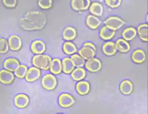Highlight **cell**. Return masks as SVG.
Masks as SVG:
<instances>
[{"mask_svg":"<svg viewBox=\"0 0 148 114\" xmlns=\"http://www.w3.org/2000/svg\"><path fill=\"white\" fill-rule=\"evenodd\" d=\"M75 102L73 97L68 93H63L59 98V104L63 108L71 107Z\"/></svg>","mask_w":148,"mask_h":114,"instance_id":"obj_5","label":"cell"},{"mask_svg":"<svg viewBox=\"0 0 148 114\" xmlns=\"http://www.w3.org/2000/svg\"><path fill=\"white\" fill-rule=\"evenodd\" d=\"M120 91L124 95H129L132 92L133 85L131 81L124 80L122 82L120 86Z\"/></svg>","mask_w":148,"mask_h":114,"instance_id":"obj_22","label":"cell"},{"mask_svg":"<svg viewBox=\"0 0 148 114\" xmlns=\"http://www.w3.org/2000/svg\"><path fill=\"white\" fill-rule=\"evenodd\" d=\"M104 53L107 56H112L116 54L117 49L116 44L112 41L106 42L103 47Z\"/></svg>","mask_w":148,"mask_h":114,"instance_id":"obj_16","label":"cell"},{"mask_svg":"<svg viewBox=\"0 0 148 114\" xmlns=\"http://www.w3.org/2000/svg\"><path fill=\"white\" fill-rule=\"evenodd\" d=\"M31 50L35 54H41L45 51V44L40 40L34 41L31 45Z\"/></svg>","mask_w":148,"mask_h":114,"instance_id":"obj_11","label":"cell"},{"mask_svg":"<svg viewBox=\"0 0 148 114\" xmlns=\"http://www.w3.org/2000/svg\"><path fill=\"white\" fill-rule=\"evenodd\" d=\"M27 67L25 65H20L19 67L15 71V75L19 78H23L25 77L27 72Z\"/></svg>","mask_w":148,"mask_h":114,"instance_id":"obj_30","label":"cell"},{"mask_svg":"<svg viewBox=\"0 0 148 114\" xmlns=\"http://www.w3.org/2000/svg\"><path fill=\"white\" fill-rule=\"evenodd\" d=\"M84 3V10H86L89 8L90 4V0H83Z\"/></svg>","mask_w":148,"mask_h":114,"instance_id":"obj_36","label":"cell"},{"mask_svg":"<svg viewBox=\"0 0 148 114\" xmlns=\"http://www.w3.org/2000/svg\"><path fill=\"white\" fill-rule=\"evenodd\" d=\"M10 49L14 51H18L22 46V41L19 36L13 35L8 39Z\"/></svg>","mask_w":148,"mask_h":114,"instance_id":"obj_10","label":"cell"},{"mask_svg":"<svg viewBox=\"0 0 148 114\" xmlns=\"http://www.w3.org/2000/svg\"><path fill=\"white\" fill-rule=\"evenodd\" d=\"M86 24L90 28L96 29L101 24V21L99 19L92 15H89L86 18Z\"/></svg>","mask_w":148,"mask_h":114,"instance_id":"obj_24","label":"cell"},{"mask_svg":"<svg viewBox=\"0 0 148 114\" xmlns=\"http://www.w3.org/2000/svg\"><path fill=\"white\" fill-rule=\"evenodd\" d=\"M115 31L104 26L102 27L100 31V36L103 39L105 40H110L114 36Z\"/></svg>","mask_w":148,"mask_h":114,"instance_id":"obj_23","label":"cell"},{"mask_svg":"<svg viewBox=\"0 0 148 114\" xmlns=\"http://www.w3.org/2000/svg\"><path fill=\"white\" fill-rule=\"evenodd\" d=\"M9 50V45L6 39L0 38V53L5 54Z\"/></svg>","mask_w":148,"mask_h":114,"instance_id":"obj_32","label":"cell"},{"mask_svg":"<svg viewBox=\"0 0 148 114\" xmlns=\"http://www.w3.org/2000/svg\"><path fill=\"white\" fill-rule=\"evenodd\" d=\"M115 44L116 49L121 52H127L130 49V46L129 43L126 40L123 39L118 40Z\"/></svg>","mask_w":148,"mask_h":114,"instance_id":"obj_18","label":"cell"},{"mask_svg":"<svg viewBox=\"0 0 148 114\" xmlns=\"http://www.w3.org/2000/svg\"><path fill=\"white\" fill-rule=\"evenodd\" d=\"M84 46H87L91 48L92 49H94V50H96V48L95 46L93 45L92 43H90V42H86V43L84 44L83 45Z\"/></svg>","mask_w":148,"mask_h":114,"instance_id":"obj_37","label":"cell"},{"mask_svg":"<svg viewBox=\"0 0 148 114\" xmlns=\"http://www.w3.org/2000/svg\"><path fill=\"white\" fill-rule=\"evenodd\" d=\"M63 38L66 40H72L77 35V32L72 27L68 26L63 31Z\"/></svg>","mask_w":148,"mask_h":114,"instance_id":"obj_19","label":"cell"},{"mask_svg":"<svg viewBox=\"0 0 148 114\" xmlns=\"http://www.w3.org/2000/svg\"><path fill=\"white\" fill-rule=\"evenodd\" d=\"M3 2L5 6L8 7H14L17 4V0H3Z\"/></svg>","mask_w":148,"mask_h":114,"instance_id":"obj_35","label":"cell"},{"mask_svg":"<svg viewBox=\"0 0 148 114\" xmlns=\"http://www.w3.org/2000/svg\"><path fill=\"white\" fill-rule=\"evenodd\" d=\"M122 0H105L106 3L109 7L115 8L119 7L121 4Z\"/></svg>","mask_w":148,"mask_h":114,"instance_id":"obj_34","label":"cell"},{"mask_svg":"<svg viewBox=\"0 0 148 114\" xmlns=\"http://www.w3.org/2000/svg\"><path fill=\"white\" fill-rule=\"evenodd\" d=\"M71 7L76 11L84 10L83 0H72Z\"/></svg>","mask_w":148,"mask_h":114,"instance_id":"obj_31","label":"cell"},{"mask_svg":"<svg viewBox=\"0 0 148 114\" xmlns=\"http://www.w3.org/2000/svg\"><path fill=\"white\" fill-rule=\"evenodd\" d=\"M14 79L13 73L8 70H2L0 71V82L5 84L12 83Z\"/></svg>","mask_w":148,"mask_h":114,"instance_id":"obj_9","label":"cell"},{"mask_svg":"<svg viewBox=\"0 0 148 114\" xmlns=\"http://www.w3.org/2000/svg\"><path fill=\"white\" fill-rule=\"evenodd\" d=\"M106 26L111 30L116 31L119 29L125 24L124 21L117 16H110L104 22Z\"/></svg>","mask_w":148,"mask_h":114,"instance_id":"obj_3","label":"cell"},{"mask_svg":"<svg viewBox=\"0 0 148 114\" xmlns=\"http://www.w3.org/2000/svg\"><path fill=\"white\" fill-rule=\"evenodd\" d=\"M46 22V15L40 11L28 12L20 20L21 26L27 31L40 30L44 27Z\"/></svg>","mask_w":148,"mask_h":114,"instance_id":"obj_1","label":"cell"},{"mask_svg":"<svg viewBox=\"0 0 148 114\" xmlns=\"http://www.w3.org/2000/svg\"><path fill=\"white\" fill-rule=\"evenodd\" d=\"M138 33L139 38L145 41H148V26L147 24L140 25L138 28Z\"/></svg>","mask_w":148,"mask_h":114,"instance_id":"obj_26","label":"cell"},{"mask_svg":"<svg viewBox=\"0 0 148 114\" xmlns=\"http://www.w3.org/2000/svg\"><path fill=\"white\" fill-rule=\"evenodd\" d=\"M71 59L73 60L74 66L77 67H81L85 64L84 59L81 56L77 54H73L71 57Z\"/></svg>","mask_w":148,"mask_h":114,"instance_id":"obj_29","label":"cell"},{"mask_svg":"<svg viewBox=\"0 0 148 114\" xmlns=\"http://www.w3.org/2000/svg\"><path fill=\"white\" fill-rule=\"evenodd\" d=\"M38 3L41 8L48 9L52 7V0H39Z\"/></svg>","mask_w":148,"mask_h":114,"instance_id":"obj_33","label":"cell"},{"mask_svg":"<svg viewBox=\"0 0 148 114\" xmlns=\"http://www.w3.org/2000/svg\"><path fill=\"white\" fill-rule=\"evenodd\" d=\"M103 8L100 3L94 2L92 3L90 8V11L91 14L97 16H101L103 14Z\"/></svg>","mask_w":148,"mask_h":114,"instance_id":"obj_25","label":"cell"},{"mask_svg":"<svg viewBox=\"0 0 148 114\" xmlns=\"http://www.w3.org/2000/svg\"><path fill=\"white\" fill-rule=\"evenodd\" d=\"M51 58L47 54H38L33 58L32 63L35 67L44 70L50 68Z\"/></svg>","mask_w":148,"mask_h":114,"instance_id":"obj_2","label":"cell"},{"mask_svg":"<svg viewBox=\"0 0 148 114\" xmlns=\"http://www.w3.org/2000/svg\"><path fill=\"white\" fill-rule=\"evenodd\" d=\"M102 67L101 61L98 59L92 58L87 60L86 63V67L89 71L97 72L101 69Z\"/></svg>","mask_w":148,"mask_h":114,"instance_id":"obj_7","label":"cell"},{"mask_svg":"<svg viewBox=\"0 0 148 114\" xmlns=\"http://www.w3.org/2000/svg\"><path fill=\"white\" fill-rule=\"evenodd\" d=\"M62 64L63 72L67 74L71 73L75 67L71 58H66L63 59Z\"/></svg>","mask_w":148,"mask_h":114,"instance_id":"obj_15","label":"cell"},{"mask_svg":"<svg viewBox=\"0 0 148 114\" xmlns=\"http://www.w3.org/2000/svg\"><path fill=\"white\" fill-rule=\"evenodd\" d=\"M76 89L80 95H86L90 91V83L87 81H80L77 84Z\"/></svg>","mask_w":148,"mask_h":114,"instance_id":"obj_17","label":"cell"},{"mask_svg":"<svg viewBox=\"0 0 148 114\" xmlns=\"http://www.w3.org/2000/svg\"><path fill=\"white\" fill-rule=\"evenodd\" d=\"M50 71L53 74H60L62 71V64L61 60L58 58H54L51 61Z\"/></svg>","mask_w":148,"mask_h":114,"instance_id":"obj_14","label":"cell"},{"mask_svg":"<svg viewBox=\"0 0 148 114\" xmlns=\"http://www.w3.org/2000/svg\"><path fill=\"white\" fill-rule=\"evenodd\" d=\"M63 50L66 54L71 55L77 52V48L76 46L71 42H66L63 46Z\"/></svg>","mask_w":148,"mask_h":114,"instance_id":"obj_28","label":"cell"},{"mask_svg":"<svg viewBox=\"0 0 148 114\" xmlns=\"http://www.w3.org/2000/svg\"><path fill=\"white\" fill-rule=\"evenodd\" d=\"M29 97L25 94H18L14 98V104L18 108H25L29 104Z\"/></svg>","mask_w":148,"mask_h":114,"instance_id":"obj_8","label":"cell"},{"mask_svg":"<svg viewBox=\"0 0 148 114\" xmlns=\"http://www.w3.org/2000/svg\"><path fill=\"white\" fill-rule=\"evenodd\" d=\"M41 76V71L39 68L32 67L27 70L25 79L28 82H33L38 80Z\"/></svg>","mask_w":148,"mask_h":114,"instance_id":"obj_6","label":"cell"},{"mask_svg":"<svg viewBox=\"0 0 148 114\" xmlns=\"http://www.w3.org/2000/svg\"><path fill=\"white\" fill-rule=\"evenodd\" d=\"M20 66L19 61L14 58H9L4 63V67L8 71L15 72Z\"/></svg>","mask_w":148,"mask_h":114,"instance_id":"obj_13","label":"cell"},{"mask_svg":"<svg viewBox=\"0 0 148 114\" xmlns=\"http://www.w3.org/2000/svg\"><path fill=\"white\" fill-rule=\"evenodd\" d=\"M96 50L91 48L87 46H84L79 51V54L80 56L86 60H89L93 58L96 54Z\"/></svg>","mask_w":148,"mask_h":114,"instance_id":"obj_12","label":"cell"},{"mask_svg":"<svg viewBox=\"0 0 148 114\" xmlns=\"http://www.w3.org/2000/svg\"><path fill=\"white\" fill-rule=\"evenodd\" d=\"M132 58L134 62L140 64L145 61L146 57L143 51L141 49H138L133 52Z\"/></svg>","mask_w":148,"mask_h":114,"instance_id":"obj_20","label":"cell"},{"mask_svg":"<svg viewBox=\"0 0 148 114\" xmlns=\"http://www.w3.org/2000/svg\"><path fill=\"white\" fill-rule=\"evenodd\" d=\"M41 83L45 89L48 90H52L57 86V78L52 74H46L42 78Z\"/></svg>","mask_w":148,"mask_h":114,"instance_id":"obj_4","label":"cell"},{"mask_svg":"<svg viewBox=\"0 0 148 114\" xmlns=\"http://www.w3.org/2000/svg\"><path fill=\"white\" fill-rule=\"evenodd\" d=\"M137 31L134 28L130 27L126 29L123 32L122 35L126 41H130L134 39L136 35Z\"/></svg>","mask_w":148,"mask_h":114,"instance_id":"obj_27","label":"cell"},{"mask_svg":"<svg viewBox=\"0 0 148 114\" xmlns=\"http://www.w3.org/2000/svg\"><path fill=\"white\" fill-rule=\"evenodd\" d=\"M86 75L85 70L81 67H77L72 72V77L76 81H80L84 79Z\"/></svg>","mask_w":148,"mask_h":114,"instance_id":"obj_21","label":"cell"}]
</instances>
